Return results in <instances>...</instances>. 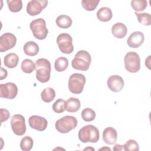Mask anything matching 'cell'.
I'll use <instances>...</instances> for the list:
<instances>
[{"instance_id":"6da1fadb","label":"cell","mask_w":151,"mask_h":151,"mask_svg":"<svg viewBox=\"0 0 151 151\" xmlns=\"http://www.w3.org/2000/svg\"><path fill=\"white\" fill-rule=\"evenodd\" d=\"M36 78L41 83H44L49 81L51 71V63L46 58H39L35 62Z\"/></svg>"},{"instance_id":"7a4b0ae2","label":"cell","mask_w":151,"mask_h":151,"mask_svg":"<svg viewBox=\"0 0 151 151\" xmlns=\"http://www.w3.org/2000/svg\"><path fill=\"white\" fill-rule=\"evenodd\" d=\"M78 137L83 143H96L100 138L99 130L92 124L86 125L79 130Z\"/></svg>"},{"instance_id":"3957f363","label":"cell","mask_w":151,"mask_h":151,"mask_svg":"<svg viewBox=\"0 0 151 151\" xmlns=\"http://www.w3.org/2000/svg\"><path fill=\"white\" fill-rule=\"evenodd\" d=\"M91 61L90 54L87 51L80 50L76 53L74 58L72 60L71 65L76 70L86 71L89 68Z\"/></svg>"},{"instance_id":"277c9868","label":"cell","mask_w":151,"mask_h":151,"mask_svg":"<svg viewBox=\"0 0 151 151\" xmlns=\"http://www.w3.org/2000/svg\"><path fill=\"white\" fill-rule=\"evenodd\" d=\"M77 126V120L72 116H65L57 120L55 124L56 130L61 133H67Z\"/></svg>"},{"instance_id":"5b68a950","label":"cell","mask_w":151,"mask_h":151,"mask_svg":"<svg viewBox=\"0 0 151 151\" xmlns=\"http://www.w3.org/2000/svg\"><path fill=\"white\" fill-rule=\"evenodd\" d=\"M29 28L34 37L38 40H44L48 34V29L46 27L45 21L42 18H38L32 21Z\"/></svg>"},{"instance_id":"8992f818","label":"cell","mask_w":151,"mask_h":151,"mask_svg":"<svg viewBox=\"0 0 151 151\" xmlns=\"http://www.w3.org/2000/svg\"><path fill=\"white\" fill-rule=\"evenodd\" d=\"M86 83L85 76L80 73H74L68 79V87L69 90L74 94H80Z\"/></svg>"},{"instance_id":"52a82bcc","label":"cell","mask_w":151,"mask_h":151,"mask_svg":"<svg viewBox=\"0 0 151 151\" xmlns=\"http://www.w3.org/2000/svg\"><path fill=\"white\" fill-rule=\"evenodd\" d=\"M126 70L132 73H135L140 68V58L137 53L134 51L127 52L124 58Z\"/></svg>"},{"instance_id":"ba28073f","label":"cell","mask_w":151,"mask_h":151,"mask_svg":"<svg viewBox=\"0 0 151 151\" xmlns=\"http://www.w3.org/2000/svg\"><path fill=\"white\" fill-rule=\"evenodd\" d=\"M57 43L60 50L64 54H71L74 50L73 39L67 33H61L57 38Z\"/></svg>"},{"instance_id":"9c48e42d","label":"cell","mask_w":151,"mask_h":151,"mask_svg":"<svg viewBox=\"0 0 151 151\" xmlns=\"http://www.w3.org/2000/svg\"><path fill=\"white\" fill-rule=\"evenodd\" d=\"M12 130L16 135L22 136L26 132V125L24 117L19 114L12 116L11 119Z\"/></svg>"},{"instance_id":"30bf717a","label":"cell","mask_w":151,"mask_h":151,"mask_svg":"<svg viewBox=\"0 0 151 151\" xmlns=\"http://www.w3.org/2000/svg\"><path fill=\"white\" fill-rule=\"evenodd\" d=\"M47 5V0H31L27 4V12L31 16H35L40 14Z\"/></svg>"},{"instance_id":"8fae6325","label":"cell","mask_w":151,"mask_h":151,"mask_svg":"<svg viewBox=\"0 0 151 151\" xmlns=\"http://www.w3.org/2000/svg\"><path fill=\"white\" fill-rule=\"evenodd\" d=\"M18 94L17 85L12 82L0 84V97L2 98L13 99Z\"/></svg>"},{"instance_id":"7c38bea8","label":"cell","mask_w":151,"mask_h":151,"mask_svg":"<svg viewBox=\"0 0 151 151\" xmlns=\"http://www.w3.org/2000/svg\"><path fill=\"white\" fill-rule=\"evenodd\" d=\"M17 42L15 35L10 32L3 34L0 37V51L3 52L14 47Z\"/></svg>"},{"instance_id":"4fadbf2b","label":"cell","mask_w":151,"mask_h":151,"mask_svg":"<svg viewBox=\"0 0 151 151\" xmlns=\"http://www.w3.org/2000/svg\"><path fill=\"white\" fill-rule=\"evenodd\" d=\"M28 123L32 129L40 132L45 130L48 125V122L44 117L37 115L30 116L28 119Z\"/></svg>"},{"instance_id":"5bb4252c","label":"cell","mask_w":151,"mask_h":151,"mask_svg":"<svg viewBox=\"0 0 151 151\" xmlns=\"http://www.w3.org/2000/svg\"><path fill=\"white\" fill-rule=\"evenodd\" d=\"M107 84L111 91L117 93L123 89L124 83L121 76L118 75H113L109 77Z\"/></svg>"},{"instance_id":"9a60e30c","label":"cell","mask_w":151,"mask_h":151,"mask_svg":"<svg viewBox=\"0 0 151 151\" xmlns=\"http://www.w3.org/2000/svg\"><path fill=\"white\" fill-rule=\"evenodd\" d=\"M145 37L140 31H135L131 34L127 40V45L130 48H138L144 42Z\"/></svg>"},{"instance_id":"2e32d148","label":"cell","mask_w":151,"mask_h":151,"mask_svg":"<svg viewBox=\"0 0 151 151\" xmlns=\"http://www.w3.org/2000/svg\"><path fill=\"white\" fill-rule=\"evenodd\" d=\"M117 139V133L112 127H106L103 132V140L108 145L114 144Z\"/></svg>"},{"instance_id":"e0dca14e","label":"cell","mask_w":151,"mask_h":151,"mask_svg":"<svg viewBox=\"0 0 151 151\" xmlns=\"http://www.w3.org/2000/svg\"><path fill=\"white\" fill-rule=\"evenodd\" d=\"M111 33L117 38H123L127 33V28L124 24L117 22L112 26Z\"/></svg>"},{"instance_id":"ac0fdd59","label":"cell","mask_w":151,"mask_h":151,"mask_svg":"<svg viewBox=\"0 0 151 151\" xmlns=\"http://www.w3.org/2000/svg\"><path fill=\"white\" fill-rule=\"evenodd\" d=\"M81 106L80 101L77 98L70 97L65 103V110L70 113L77 111Z\"/></svg>"},{"instance_id":"d6986e66","label":"cell","mask_w":151,"mask_h":151,"mask_svg":"<svg viewBox=\"0 0 151 151\" xmlns=\"http://www.w3.org/2000/svg\"><path fill=\"white\" fill-rule=\"evenodd\" d=\"M24 51L28 56H35L39 52V46L34 41L27 42L24 45Z\"/></svg>"},{"instance_id":"ffe728a7","label":"cell","mask_w":151,"mask_h":151,"mask_svg":"<svg viewBox=\"0 0 151 151\" xmlns=\"http://www.w3.org/2000/svg\"><path fill=\"white\" fill-rule=\"evenodd\" d=\"M19 61L18 56L14 52L6 54L4 58V63L5 66L9 68H13L17 66Z\"/></svg>"},{"instance_id":"44dd1931","label":"cell","mask_w":151,"mask_h":151,"mask_svg":"<svg viewBox=\"0 0 151 151\" xmlns=\"http://www.w3.org/2000/svg\"><path fill=\"white\" fill-rule=\"evenodd\" d=\"M113 17L112 11L110 8L104 6L101 7L97 12V18L102 22H107L110 21Z\"/></svg>"},{"instance_id":"7402d4cb","label":"cell","mask_w":151,"mask_h":151,"mask_svg":"<svg viewBox=\"0 0 151 151\" xmlns=\"http://www.w3.org/2000/svg\"><path fill=\"white\" fill-rule=\"evenodd\" d=\"M55 22L58 27L63 29H66L68 28L71 26L72 19L68 15H61L57 18Z\"/></svg>"},{"instance_id":"603a6c76","label":"cell","mask_w":151,"mask_h":151,"mask_svg":"<svg viewBox=\"0 0 151 151\" xmlns=\"http://www.w3.org/2000/svg\"><path fill=\"white\" fill-rule=\"evenodd\" d=\"M55 97V91L51 87H47L44 88L41 94V97L43 101L50 103L52 101Z\"/></svg>"},{"instance_id":"cb8c5ba5","label":"cell","mask_w":151,"mask_h":151,"mask_svg":"<svg viewBox=\"0 0 151 151\" xmlns=\"http://www.w3.org/2000/svg\"><path fill=\"white\" fill-rule=\"evenodd\" d=\"M68 66V60L67 58L60 57L55 60L54 67L57 71L62 72L65 70Z\"/></svg>"},{"instance_id":"d4e9b609","label":"cell","mask_w":151,"mask_h":151,"mask_svg":"<svg viewBox=\"0 0 151 151\" xmlns=\"http://www.w3.org/2000/svg\"><path fill=\"white\" fill-rule=\"evenodd\" d=\"M21 70L25 73L29 74L34 71L35 68V64L29 59H25L24 60L21 65Z\"/></svg>"},{"instance_id":"484cf974","label":"cell","mask_w":151,"mask_h":151,"mask_svg":"<svg viewBox=\"0 0 151 151\" xmlns=\"http://www.w3.org/2000/svg\"><path fill=\"white\" fill-rule=\"evenodd\" d=\"M6 2L9 11L12 12H19L22 8L21 0H7Z\"/></svg>"},{"instance_id":"4316f807","label":"cell","mask_w":151,"mask_h":151,"mask_svg":"<svg viewBox=\"0 0 151 151\" xmlns=\"http://www.w3.org/2000/svg\"><path fill=\"white\" fill-rule=\"evenodd\" d=\"M33 144V139L28 136H25L21 140L20 147L24 151H29L32 148Z\"/></svg>"},{"instance_id":"83f0119b","label":"cell","mask_w":151,"mask_h":151,"mask_svg":"<svg viewBox=\"0 0 151 151\" xmlns=\"http://www.w3.org/2000/svg\"><path fill=\"white\" fill-rule=\"evenodd\" d=\"M134 14L136 15L140 24L144 25H150L151 24V16L149 13H138L135 12Z\"/></svg>"},{"instance_id":"f1b7e54d","label":"cell","mask_w":151,"mask_h":151,"mask_svg":"<svg viewBox=\"0 0 151 151\" xmlns=\"http://www.w3.org/2000/svg\"><path fill=\"white\" fill-rule=\"evenodd\" d=\"M81 117L85 122H88L94 120L96 117L95 111L90 108H86L81 111Z\"/></svg>"},{"instance_id":"f546056e","label":"cell","mask_w":151,"mask_h":151,"mask_svg":"<svg viewBox=\"0 0 151 151\" xmlns=\"http://www.w3.org/2000/svg\"><path fill=\"white\" fill-rule=\"evenodd\" d=\"M100 0H83L81 1V5L86 10L92 11L96 8Z\"/></svg>"},{"instance_id":"4dcf8cb0","label":"cell","mask_w":151,"mask_h":151,"mask_svg":"<svg viewBox=\"0 0 151 151\" xmlns=\"http://www.w3.org/2000/svg\"><path fill=\"white\" fill-rule=\"evenodd\" d=\"M147 6V2L145 0L137 1L133 0L131 1V6L137 12H140L145 10Z\"/></svg>"},{"instance_id":"1f68e13d","label":"cell","mask_w":151,"mask_h":151,"mask_svg":"<svg viewBox=\"0 0 151 151\" xmlns=\"http://www.w3.org/2000/svg\"><path fill=\"white\" fill-rule=\"evenodd\" d=\"M65 101L62 99H57L52 105V110L57 113H63L65 110Z\"/></svg>"},{"instance_id":"d6a6232c","label":"cell","mask_w":151,"mask_h":151,"mask_svg":"<svg viewBox=\"0 0 151 151\" xmlns=\"http://www.w3.org/2000/svg\"><path fill=\"white\" fill-rule=\"evenodd\" d=\"M124 150L128 151H138L139 150V146L137 142L133 139H130L127 140L126 143L123 145Z\"/></svg>"},{"instance_id":"836d02e7","label":"cell","mask_w":151,"mask_h":151,"mask_svg":"<svg viewBox=\"0 0 151 151\" xmlns=\"http://www.w3.org/2000/svg\"><path fill=\"white\" fill-rule=\"evenodd\" d=\"M10 116L9 111L5 109H1V123L6 121Z\"/></svg>"},{"instance_id":"e575fe53","label":"cell","mask_w":151,"mask_h":151,"mask_svg":"<svg viewBox=\"0 0 151 151\" xmlns=\"http://www.w3.org/2000/svg\"><path fill=\"white\" fill-rule=\"evenodd\" d=\"M7 71L4 69L3 67H1V77H0V79L2 80L4 78H5L7 76Z\"/></svg>"},{"instance_id":"d590c367","label":"cell","mask_w":151,"mask_h":151,"mask_svg":"<svg viewBox=\"0 0 151 151\" xmlns=\"http://www.w3.org/2000/svg\"><path fill=\"white\" fill-rule=\"evenodd\" d=\"M113 150H124L123 145H119V144L116 145L114 146V147H113Z\"/></svg>"},{"instance_id":"8d00e7d4","label":"cell","mask_w":151,"mask_h":151,"mask_svg":"<svg viewBox=\"0 0 151 151\" xmlns=\"http://www.w3.org/2000/svg\"><path fill=\"white\" fill-rule=\"evenodd\" d=\"M150 55H149L148 57L145 60V65L147 66V67L150 69Z\"/></svg>"},{"instance_id":"74e56055","label":"cell","mask_w":151,"mask_h":151,"mask_svg":"<svg viewBox=\"0 0 151 151\" xmlns=\"http://www.w3.org/2000/svg\"><path fill=\"white\" fill-rule=\"evenodd\" d=\"M103 149H107V150H110V149L109 148V147H102V148H101V149H99V150H103Z\"/></svg>"}]
</instances>
